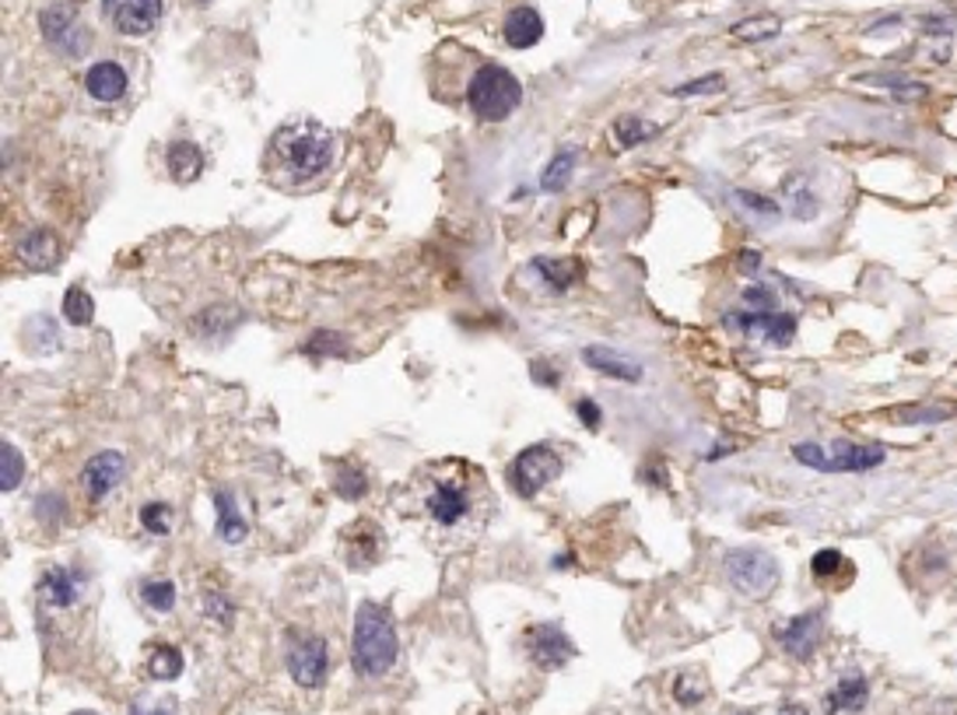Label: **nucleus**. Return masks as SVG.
Segmentation results:
<instances>
[{"label": "nucleus", "mask_w": 957, "mask_h": 715, "mask_svg": "<svg viewBox=\"0 0 957 715\" xmlns=\"http://www.w3.org/2000/svg\"><path fill=\"white\" fill-rule=\"evenodd\" d=\"M338 155V137L323 124L299 116L292 124L277 127L267 145V173L284 186H305L320 179Z\"/></svg>", "instance_id": "nucleus-1"}, {"label": "nucleus", "mask_w": 957, "mask_h": 715, "mask_svg": "<svg viewBox=\"0 0 957 715\" xmlns=\"http://www.w3.org/2000/svg\"><path fill=\"white\" fill-rule=\"evenodd\" d=\"M424 516L436 522L442 530H457L473 516L477 509V498L481 491H488V484H481V477L473 473V467H449V470H424Z\"/></svg>", "instance_id": "nucleus-2"}, {"label": "nucleus", "mask_w": 957, "mask_h": 715, "mask_svg": "<svg viewBox=\"0 0 957 715\" xmlns=\"http://www.w3.org/2000/svg\"><path fill=\"white\" fill-rule=\"evenodd\" d=\"M400 656V631L393 614L365 600L354 614V638H351V663L362 677H382L397 666Z\"/></svg>", "instance_id": "nucleus-3"}, {"label": "nucleus", "mask_w": 957, "mask_h": 715, "mask_svg": "<svg viewBox=\"0 0 957 715\" xmlns=\"http://www.w3.org/2000/svg\"><path fill=\"white\" fill-rule=\"evenodd\" d=\"M467 106L481 124H506L523 106V81L501 63H481L467 81Z\"/></svg>", "instance_id": "nucleus-4"}, {"label": "nucleus", "mask_w": 957, "mask_h": 715, "mask_svg": "<svg viewBox=\"0 0 957 715\" xmlns=\"http://www.w3.org/2000/svg\"><path fill=\"white\" fill-rule=\"evenodd\" d=\"M793 460L818 473H867L888 460V452L877 442H797Z\"/></svg>", "instance_id": "nucleus-5"}, {"label": "nucleus", "mask_w": 957, "mask_h": 715, "mask_svg": "<svg viewBox=\"0 0 957 715\" xmlns=\"http://www.w3.org/2000/svg\"><path fill=\"white\" fill-rule=\"evenodd\" d=\"M726 582L748 596V600H769L775 586L782 582V568L769 551H758V547H736L723 558Z\"/></svg>", "instance_id": "nucleus-6"}, {"label": "nucleus", "mask_w": 957, "mask_h": 715, "mask_svg": "<svg viewBox=\"0 0 957 715\" xmlns=\"http://www.w3.org/2000/svg\"><path fill=\"white\" fill-rule=\"evenodd\" d=\"M561 470H565L561 452L547 442H534L523 452H516V460L509 463V488L519 498H537L547 484L558 481Z\"/></svg>", "instance_id": "nucleus-7"}, {"label": "nucleus", "mask_w": 957, "mask_h": 715, "mask_svg": "<svg viewBox=\"0 0 957 715\" xmlns=\"http://www.w3.org/2000/svg\"><path fill=\"white\" fill-rule=\"evenodd\" d=\"M39 29H42V36H46V42H50L53 50L67 53V57H81V53L88 50V42H91V36H88V29L81 26V18H78V8H75V4H53V8H46V11L39 14Z\"/></svg>", "instance_id": "nucleus-8"}, {"label": "nucleus", "mask_w": 957, "mask_h": 715, "mask_svg": "<svg viewBox=\"0 0 957 715\" xmlns=\"http://www.w3.org/2000/svg\"><path fill=\"white\" fill-rule=\"evenodd\" d=\"M330 670V649L320 635H295L289 646V674L299 687H320Z\"/></svg>", "instance_id": "nucleus-9"}, {"label": "nucleus", "mask_w": 957, "mask_h": 715, "mask_svg": "<svg viewBox=\"0 0 957 715\" xmlns=\"http://www.w3.org/2000/svg\"><path fill=\"white\" fill-rule=\"evenodd\" d=\"M124 477H127V457L124 452H116V449H102V452H95V457L85 463V470H81V488H85V498L88 502H106V498L124 484Z\"/></svg>", "instance_id": "nucleus-10"}, {"label": "nucleus", "mask_w": 957, "mask_h": 715, "mask_svg": "<svg viewBox=\"0 0 957 715\" xmlns=\"http://www.w3.org/2000/svg\"><path fill=\"white\" fill-rule=\"evenodd\" d=\"M162 0H102V14L119 36H148L162 21Z\"/></svg>", "instance_id": "nucleus-11"}, {"label": "nucleus", "mask_w": 957, "mask_h": 715, "mask_svg": "<svg viewBox=\"0 0 957 715\" xmlns=\"http://www.w3.org/2000/svg\"><path fill=\"white\" fill-rule=\"evenodd\" d=\"M726 323L744 333H754V337H761L772 347H789L797 337V316L779 313V308H769V313H736V316H726Z\"/></svg>", "instance_id": "nucleus-12"}, {"label": "nucleus", "mask_w": 957, "mask_h": 715, "mask_svg": "<svg viewBox=\"0 0 957 715\" xmlns=\"http://www.w3.org/2000/svg\"><path fill=\"white\" fill-rule=\"evenodd\" d=\"M14 253H18V259H21V264H26L29 271H36V274H50V271H57V267H60V259H64V243H60V235H57L53 228L39 225V228H29L26 235L18 238Z\"/></svg>", "instance_id": "nucleus-13"}, {"label": "nucleus", "mask_w": 957, "mask_h": 715, "mask_svg": "<svg viewBox=\"0 0 957 715\" xmlns=\"http://www.w3.org/2000/svg\"><path fill=\"white\" fill-rule=\"evenodd\" d=\"M526 653H530V659L540 670H561L576 656V646H572V638L558 625H537L526 631Z\"/></svg>", "instance_id": "nucleus-14"}, {"label": "nucleus", "mask_w": 957, "mask_h": 715, "mask_svg": "<svg viewBox=\"0 0 957 715\" xmlns=\"http://www.w3.org/2000/svg\"><path fill=\"white\" fill-rule=\"evenodd\" d=\"M821 631H824V614L803 610L797 617H789V621H782L775 628V638L793 659H810L813 649H818V641H821Z\"/></svg>", "instance_id": "nucleus-15"}, {"label": "nucleus", "mask_w": 957, "mask_h": 715, "mask_svg": "<svg viewBox=\"0 0 957 715\" xmlns=\"http://www.w3.org/2000/svg\"><path fill=\"white\" fill-rule=\"evenodd\" d=\"M36 592L50 610H70L81 596V576L67 565H50V568H42Z\"/></svg>", "instance_id": "nucleus-16"}, {"label": "nucleus", "mask_w": 957, "mask_h": 715, "mask_svg": "<svg viewBox=\"0 0 957 715\" xmlns=\"http://www.w3.org/2000/svg\"><path fill=\"white\" fill-rule=\"evenodd\" d=\"M530 271H537V281L551 295H561L568 288H576V284L583 281V274H586L583 259H576V256H534Z\"/></svg>", "instance_id": "nucleus-17"}, {"label": "nucleus", "mask_w": 957, "mask_h": 715, "mask_svg": "<svg viewBox=\"0 0 957 715\" xmlns=\"http://www.w3.org/2000/svg\"><path fill=\"white\" fill-rule=\"evenodd\" d=\"M85 91L91 95L95 102H102V106L119 102V99L127 95V70L119 67L116 60L91 63L88 75H85Z\"/></svg>", "instance_id": "nucleus-18"}, {"label": "nucleus", "mask_w": 957, "mask_h": 715, "mask_svg": "<svg viewBox=\"0 0 957 715\" xmlns=\"http://www.w3.org/2000/svg\"><path fill=\"white\" fill-rule=\"evenodd\" d=\"M204 165H207V158H204V151L194 145V140L179 137V140H173L169 148H165V169H169V176L179 186L197 183L204 176Z\"/></svg>", "instance_id": "nucleus-19"}, {"label": "nucleus", "mask_w": 957, "mask_h": 715, "mask_svg": "<svg viewBox=\"0 0 957 715\" xmlns=\"http://www.w3.org/2000/svg\"><path fill=\"white\" fill-rule=\"evenodd\" d=\"M583 362H586L593 372L611 375V379H621V383H638V379H642V365L632 362V358H625L621 351L607 347V344H589V347L583 351Z\"/></svg>", "instance_id": "nucleus-20"}, {"label": "nucleus", "mask_w": 957, "mask_h": 715, "mask_svg": "<svg viewBox=\"0 0 957 715\" xmlns=\"http://www.w3.org/2000/svg\"><path fill=\"white\" fill-rule=\"evenodd\" d=\"M344 555L354 568H365V565H375L379 555H382V533L375 522L369 519H358L351 522V530L344 537Z\"/></svg>", "instance_id": "nucleus-21"}, {"label": "nucleus", "mask_w": 957, "mask_h": 715, "mask_svg": "<svg viewBox=\"0 0 957 715\" xmlns=\"http://www.w3.org/2000/svg\"><path fill=\"white\" fill-rule=\"evenodd\" d=\"M544 39V18L540 11L534 8H516L509 18H506V42L512 46V50H530V46H537Z\"/></svg>", "instance_id": "nucleus-22"}, {"label": "nucleus", "mask_w": 957, "mask_h": 715, "mask_svg": "<svg viewBox=\"0 0 957 715\" xmlns=\"http://www.w3.org/2000/svg\"><path fill=\"white\" fill-rule=\"evenodd\" d=\"M214 512H218V540L222 543H243L250 527H246V516L238 512L235 494L228 491H214Z\"/></svg>", "instance_id": "nucleus-23"}, {"label": "nucleus", "mask_w": 957, "mask_h": 715, "mask_svg": "<svg viewBox=\"0 0 957 715\" xmlns=\"http://www.w3.org/2000/svg\"><path fill=\"white\" fill-rule=\"evenodd\" d=\"M867 698H870V684L863 677H846L824 695V712L828 715H834V712H863Z\"/></svg>", "instance_id": "nucleus-24"}, {"label": "nucleus", "mask_w": 957, "mask_h": 715, "mask_svg": "<svg viewBox=\"0 0 957 715\" xmlns=\"http://www.w3.org/2000/svg\"><path fill=\"white\" fill-rule=\"evenodd\" d=\"M576 165H579V148H561L540 173V189H544V194H561V189L568 186V179L576 176Z\"/></svg>", "instance_id": "nucleus-25"}, {"label": "nucleus", "mask_w": 957, "mask_h": 715, "mask_svg": "<svg viewBox=\"0 0 957 715\" xmlns=\"http://www.w3.org/2000/svg\"><path fill=\"white\" fill-rule=\"evenodd\" d=\"M611 134H614V145H617V148H625V151H632V148L645 145V140H653V137L660 134V127H656V124H645V119H642V116L628 112V116H621V119H614V127H611Z\"/></svg>", "instance_id": "nucleus-26"}, {"label": "nucleus", "mask_w": 957, "mask_h": 715, "mask_svg": "<svg viewBox=\"0 0 957 715\" xmlns=\"http://www.w3.org/2000/svg\"><path fill=\"white\" fill-rule=\"evenodd\" d=\"M145 670L152 680H176L183 674V653L176 646H169V641H155Z\"/></svg>", "instance_id": "nucleus-27"}, {"label": "nucleus", "mask_w": 957, "mask_h": 715, "mask_svg": "<svg viewBox=\"0 0 957 715\" xmlns=\"http://www.w3.org/2000/svg\"><path fill=\"white\" fill-rule=\"evenodd\" d=\"M785 200H789V210H793L797 222H813L818 218V197L810 194V186L803 176H789L785 179Z\"/></svg>", "instance_id": "nucleus-28"}, {"label": "nucleus", "mask_w": 957, "mask_h": 715, "mask_svg": "<svg viewBox=\"0 0 957 715\" xmlns=\"http://www.w3.org/2000/svg\"><path fill=\"white\" fill-rule=\"evenodd\" d=\"M60 313L70 326H88L95 320V298L81 288V284H70V288L64 292Z\"/></svg>", "instance_id": "nucleus-29"}, {"label": "nucleus", "mask_w": 957, "mask_h": 715, "mask_svg": "<svg viewBox=\"0 0 957 715\" xmlns=\"http://www.w3.org/2000/svg\"><path fill=\"white\" fill-rule=\"evenodd\" d=\"M21 477H26V460H21V452L14 442H0V491H14L21 484Z\"/></svg>", "instance_id": "nucleus-30"}, {"label": "nucleus", "mask_w": 957, "mask_h": 715, "mask_svg": "<svg viewBox=\"0 0 957 715\" xmlns=\"http://www.w3.org/2000/svg\"><path fill=\"white\" fill-rule=\"evenodd\" d=\"M782 32V21L775 14H761V18H748V21H736L733 36L744 39V42H764Z\"/></svg>", "instance_id": "nucleus-31"}, {"label": "nucleus", "mask_w": 957, "mask_h": 715, "mask_svg": "<svg viewBox=\"0 0 957 715\" xmlns=\"http://www.w3.org/2000/svg\"><path fill=\"white\" fill-rule=\"evenodd\" d=\"M333 491H338V498H344V502H358V498H365L369 491V477L358 467H341L333 473Z\"/></svg>", "instance_id": "nucleus-32"}, {"label": "nucleus", "mask_w": 957, "mask_h": 715, "mask_svg": "<svg viewBox=\"0 0 957 715\" xmlns=\"http://www.w3.org/2000/svg\"><path fill=\"white\" fill-rule=\"evenodd\" d=\"M140 600L158 614H169L176 607V582L173 579H148L145 586H140Z\"/></svg>", "instance_id": "nucleus-33"}, {"label": "nucleus", "mask_w": 957, "mask_h": 715, "mask_svg": "<svg viewBox=\"0 0 957 715\" xmlns=\"http://www.w3.org/2000/svg\"><path fill=\"white\" fill-rule=\"evenodd\" d=\"M140 527H145L152 537H169L173 533V506L169 502L140 506Z\"/></svg>", "instance_id": "nucleus-34"}, {"label": "nucleus", "mask_w": 957, "mask_h": 715, "mask_svg": "<svg viewBox=\"0 0 957 715\" xmlns=\"http://www.w3.org/2000/svg\"><path fill=\"white\" fill-rule=\"evenodd\" d=\"M305 354H316V358H344L348 354V344L338 330H316L313 337H309L302 344Z\"/></svg>", "instance_id": "nucleus-35"}, {"label": "nucleus", "mask_w": 957, "mask_h": 715, "mask_svg": "<svg viewBox=\"0 0 957 715\" xmlns=\"http://www.w3.org/2000/svg\"><path fill=\"white\" fill-rule=\"evenodd\" d=\"M863 81H870V85H880V88H888L895 99H901V102H912V99H926V85H919V81H908V78H901V75H895V78H888V75H870V78H863Z\"/></svg>", "instance_id": "nucleus-36"}, {"label": "nucleus", "mask_w": 957, "mask_h": 715, "mask_svg": "<svg viewBox=\"0 0 957 715\" xmlns=\"http://www.w3.org/2000/svg\"><path fill=\"white\" fill-rule=\"evenodd\" d=\"M201 614L211 617V621H218V625H232L235 621V607H232V600L222 589L201 592Z\"/></svg>", "instance_id": "nucleus-37"}, {"label": "nucleus", "mask_w": 957, "mask_h": 715, "mask_svg": "<svg viewBox=\"0 0 957 715\" xmlns=\"http://www.w3.org/2000/svg\"><path fill=\"white\" fill-rule=\"evenodd\" d=\"M709 695V684L699 677V674H681L677 680H674V698L681 702V705H699L702 698Z\"/></svg>", "instance_id": "nucleus-38"}, {"label": "nucleus", "mask_w": 957, "mask_h": 715, "mask_svg": "<svg viewBox=\"0 0 957 715\" xmlns=\"http://www.w3.org/2000/svg\"><path fill=\"white\" fill-rule=\"evenodd\" d=\"M842 565H846L842 551H834V547H824V551L813 555L810 571H813V579H831V576H839Z\"/></svg>", "instance_id": "nucleus-39"}, {"label": "nucleus", "mask_w": 957, "mask_h": 715, "mask_svg": "<svg viewBox=\"0 0 957 715\" xmlns=\"http://www.w3.org/2000/svg\"><path fill=\"white\" fill-rule=\"evenodd\" d=\"M36 516L46 522V527H57V522L67 516V506H64V498L60 494H53V491H46V494H39L36 498Z\"/></svg>", "instance_id": "nucleus-40"}, {"label": "nucleus", "mask_w": 957, "mask_h": 715, "mask_svg": "<svg viewBox=\"0 0 957 715\" xmlns=\"http://www.w3.org/2000/svg\"><path fill=\"white\" fill-rule=\"evenodd\" d=\"M723 88H726L723 75H702L699 81L677 85L674 95H681V99H691V95H715V91H723Z\"/></svg>", "instance_id": "nucleus-41"}, {"label": "nucleus", "mask_w": 957, "mask_h": 715, "mask_svg": "<svg viewBox=\"0 0 957 715\" xmlns=\"http://www.w3.org/2000/svg\"><path fill=\"white\" fill-rule=\"evenodd\" d=\"M736 200L744 204L748 210L761 214V218H779V204L772 197H761V194H751V189H736Z\"/></svg>", "instance_id": "nucleus-42"}, {"label": "nucleus", "mask_w": 957, "mask_h": 715, "mask_svg": "<svg viewBox=\"0 0 957 715\" xmlns=\"http://www.w3.org/2000/svg\"><path fill=\"white\" fill-rule=\"evenodd\" d=\"M576 414H579V421L589 428V432H600V424H604V411H600V403H596V400H589V396H579V400H576Z\"/></svg>", "instance_id": "nucleus-43"}, {"label": "nucleus", "mask_w": 957, "mask_h": 715, "mask_svg": "<svg viewBox=\"0 0 957 715\" xmlns=\"http://www.w3.org/2000/svg\"><path fill=\"white\" fill-rule=\"evenodd\" d=\"M127 715H176V702L165 698V702H152V698H137L130 705Z\"/></svg>", "instance_id": "nucleus-44"}, {"label": "nucleus", "mask_w": 957, "mask_h": 715, "mask_svg": "<svg viewBox=\"0 0 957 715\" xmlns=\"http://www.w3.org/2000/svg\"><path fill=\"white\" fill-rule=\"evenodd\" d=\"M744 302L754 308V313H769V308H775V292L764 288V284H754V288L744 292Z\"/></svg>", "instance_id": "nucleus-45"}, {"label": "nucleus", "mask_w": 957, "mask_h": 715, "mask_svg": "<svg viewBox=\"0 0 957 715\" xmlns=\"http://www.w3.org/2000/svg\"><path fill=\"white\" fill-rule=\"evenodd\" d=\"M530 375L537 379V383H547V386H558V372H555L551 365H547V362H544V358H540V362H534V365H530Z\"/></svg>", "instance_id": "nucleus-46"}, {"label": "nucleus", "mask_w": 957, "mask_h": 715, "mask_svg": "<svg viewBox=\"0 0 957 715\" xmlns=\"http://www.w3.org/2000/svg\"><path fill=\"white\" fill-rule=\"evenodd\" d=\"M929 36H950V21H944V18H926V26H922Z\"/></svg>", "instance_id": "nucleus-47"}, {"label": "nucleus", "mask_w": 957, "mask_h": 715, "mask_svg": "<svg viewBox=\"0 0 957 715\" xmlns=\"http://www.w3.org/2000/svg\"><path fill=\"white\" fill-rule=\"evenodd\" d=\"M758 267H761V256H758V253L748 249L744 256H740V271H744V274H758Z\"/></svg>", "instance_id": "nucleus-48"}, {"label": "nucleus", "mask_w": 957, "mask_h": 715, "mask_svg": "<svg viewBox=\"0 0 957 715\" xmlns=\"http://www.w3.org/2000/svg\"><path fill=\"white\" fill-rule=\"evenodd\" d=\"M779 715H810V712H807L803 705H782Z\"/></svg>", "instance_id": "nucleus-49"}, {"label": "nucleus", "mask_w": 957, "mask_h": 715, "mask_svg": "<svg viewBox=\"0 0 957 715\" xmlns=\"http://www.w3.org/2000/svg\"><path fill=\"white\" fill-rule=\"evenodd\" d=\"M70 715H99V712H88V708H81V712H70Z\"/></svg>", "instance_id": "nucleus-50"}, {"label": "nucleus", "mask_w": 957, "mask_h": 715, "mask_svg": "<svg viewBox=\"0 0 957 715\" xmlns=\"http://www.w3.org/2000/svg\"><path fill=\"white\" fill-rule=\"evenodd\" d=\"M197 4H211V0H197Z\"/></svg>", "instance_id": "nucleus-51"}, {"label": "nucleus", "mask_w": 957, "mask_h": 715, "mask_svg": "<svg viewBox=\"0 0 957 715\" xmlns=\"http://www.w3.org/2000/svg\"><path fill=\"white\" fill-rule=\"evenodd\" d=\"M736 715H748V712H736Z\"/></svg>", "instance_id": "nucleus-52"}, {"label": "nucleus", "mask_w": 957, "mask_h": 715, "mask_svg": "<svg viewBox=\"0 0 957 715\" xmlns=\"http://www.w3.org/2000/svg\"><path fill=\"white\" fill-rule=\"evenodd\" d=\"M481 715H491V712H481Z\"/></svg>", "instance_id": "nucleus-53"}]
</instances>
